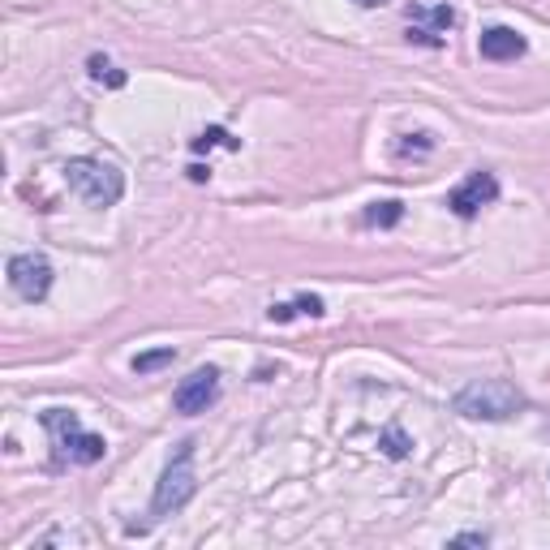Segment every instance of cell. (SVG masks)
Wrapping results in <instances>:
<instances>
[{"mask_svg": "<svg viewBox=\"0 0 550 550\" xmlns=\"http://www.w3.org/2000/svg\"><path fill=\"white\" fill-rule=\"evenodd\" d=\"M520 409H525V396L508 379H477L456 392V413L473 422H508Z\"/></svg>", "mask_w": 550, "mask_h": 550, "instance_id": "1", "label": "cell"}, {"mask_svg": "<svg viewBox=\"0 0 550 550\" xmlns=\"http://www.w3.org/2000/svg\"><path fill=\"white\" fill-rule=\"evenodd\" d=\"M43 430L52 434V447H56V460H69V465H95V460H104L108 452V443L99 439V434L91 430H82L78 422V413H69V409H48L43 413Z\"/></svg>", "mask_w": 550, "mask_h": 550, "instance_id": "2", "label": "cell"}, {"mask_svg": "<svg viewBox=\"0 0 550 550\" xmlns=\"http://www.w3.org/2000/svg\"><path fill=\"white\" fill-rule=\"evenodd\" d=\"M65 181H69V190L82 194L91 207H117L121 194H125L121 168L104 164V159H69Z\"/></svg>", "mask_w": 550, "mask_h": 550, "instance_id": "3", "label": "cell"}, {"mask_svg": "<svg viewBox=\"0 0 550 550\" xmlns=\"http://www.w3.org/2000/svg\"><path fill=\"white\" fill-rule=\"evenodd\" d=\"M194 490H198V477H194V443H181V452L172 456V465L164 469V477H159V486H155L151 512H155V516L181 512L185 503L194 499Z\"/></svg>", "mask_w": 550, "mask_h": 550, "instance_id": "4", "label": "cell"}, {"mask_svg": "<svg viewBox=\"0 0 550 550\" xmlns=\"http://www.w3.org/2000/svg\"><path fill=\"white\" fill-rule=\"evenodd\" d=\"M9 284L22 301H43L52 288V263L43 254H13L9 258Z\"/></svg>", "mask_w": 550, "mask_h": 550, "instance_id": "5", "label": "cell"}, {"mask_svg": "<svg viewBox=\"0 0 550 550\" xmlns=\"http://www.w3.org/2000/svg\"><path fill=\"white\" fill-rule=\"evenodd\" d=\"M215 400H220V370L202 366V370L190 374V379H181V387L172 392V409L194 417V413H207Z\"/></svg>", "mask_w": 550, "mask_h": 550, "instance_id": "6", "label": "cell"}, {"mask_svg": "<svg viewBox=\"0 0 550 550\" xmlns=\"http://www.w3.org/2000/svg\"><path fill=\"white\" fill-rule=\"evenodd\" d=\"M495 198H499V181L490 177V172H473V177L460 185V190L447 194V207H452L460 220H473V215L482 211V207H490Z\"/></svg>", "mask_w": 550, "mask_h": 550, "instance_id": "7", "label": "cell"}, {"mask_svg": "<svg viewBox=\"0 0 550 550\" xmlns=\"http://www.w3.org/2000/svg\"><path fill=\"white\" fill-rule=\"evenodd\" d=\"M482 56L486 61H516V56H525V35H516L512 26H490V31H482Z\"/></svg>", "mask_w": 550, "mask_h": 550, "instance_id": "8", "label": "cell"}, {"mask_svg": "<svg viewBox=\"0 0 550 550\" xmlns=\"http://www.w3.org/2000/svg\"><path fill=\"white\" fill-rule=\"evenodd\" d=\"M293 314H310V318H318V314H323V297H297L293 306H271V323H288Z\"/></svg>", "mask_w": 550, "mask_h": 550, "instance_id": "9", "label": "cell"}, {"mask_svg": "<svg viewBox=\"0 0 550 550\" xmlns=\"http://www.w3.org/2000/svg\"><path fill=\"white\" fill-rule=\"evenodd\" d=\"M400 215H404V202L387 198V202H374V207L366 211V224H374V228H392V224H400Z\"/></svg>", "mask_w": 550, "mask_h": 550, "instance_id": "10", "label": "cell"}, {"mask_svg": "<svg viewBox=\"0 0 550 550\" xmlns=\"http://www.w3.org/2000/svg\"><path fill=\"white\" fill-rule=\"evenodd\" d=\"M426 18H430L434 26H443V31H447V26H456V13H452V9H447V5H439V9H430V13H426ZM409 39H417V43H439V35H430V31H422V26H409Z\"/></svg>", "mask_w": 550, "mask_h": 550, "instance_id": "11", "label": "cell"}, {"mask_svg": "<svg viewBox=\"0 0 550 550\" xmlns=\"http://www.w3.org/2000/svg\"><path fill=\"white\" fill-rule=\"evenodd\" d=\"M379 447H383V456H392V460H404L409 456V439H404V430L400 426H387L383 434H379Z\"/></svg>", "mask_w": 550, "mask_h": 550, "instance_id": "12", "label": "cell"}, {"mask_svg": "<svg viewBox=\"0 0 550 550\" xmlns=\"http://www.w3.org/2000/svg\"><path fill=\"white\" fill-rule=\"evenodd\" d=\"M159 366H172V349H155V353L134 357V370H138V374H151V370H159Z\"/></svg>", "mask_w": 550, "mask_h": 550, "instance_id": "13", "label": "cell"}, {"mask_svg": "<svg viewBox=\"0 0 550 550\" xmlns=\"http://www.w3.org/2000/svg\"><path fill=\"white\" fill-rule=\"evenodd\" d=\"M91 78L95 82H108V86H125V74H117L104 56H91Z\"/></svg>", "mask_w": 550, "mask_h": 550, "instance_id": "14", "label": "cell"}, {"mask_svg": "<svg viewBox=\"0 0 550 550\" xmlns=\"http://www.w3.org/2000/svg\"><path fill=\"white\" fill-rule=\"evenodd\" d=\"M220 142H224V147H228V151H233V147H237V142H233V138H228V134H224V129H202V134L194 138V151H207V147H220Z\"/></svg>", "mask_w": 550, "mask_h": 550, "instance_id": "15", "label": "cell"}, {"mask_svg": "<svg viewBox=\"0 0 550 550\" xmlns=\"http://www.w3.org/2000/svg\"><path fill=\"white\" fill-rule=\"evenodd\" d=\"M456 546H486V533H460Z\"/></svg>", "mask_w": 550, "mask_h": 550, "instance_id": "16", "label": "cell"}, {"mask_svg": "<svg viewBox=\"0 0 550 550\" xmlns=\"http://www.w3.org/2000/svg\"><path fill=\"white\" fill-rule=\"evenodd\" d=\"M190 177H194V181H207V177H211V168H202V164H194V168H190Z\"/></svg>", "mask_w": 550, "mask_h": 550, "instance_id": "17", "label": "cell"}, {"mask_svg": "<svg viewBox=\"0 0 550 550\" xmlns=\"http://www.w3.org/2000/svg\"><path fill=\"white\" fill-rule=\"evenodd\" d=\"M353 5H361V9H379V5H387V0H353Z\"/></svg>", "mask_w": 550, "mask_h": 550, "instance_id": "18", "label": "cell"}]
</instances>
